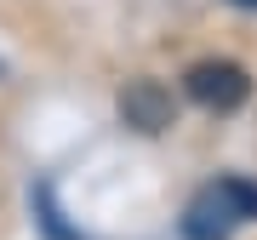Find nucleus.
I'll list each match as a JSON object with an SVG mask.
<instances>
[{
    "instance_id": "4",
    "label": "nucleus",
    "mask_w": 257,
    "mask_h": 240,
    "mask_svg": "<svg viewBox=\"0 0 257 240\" xmlns=\"http://www.w3.org/2000/svg\"><path fill=\"white\" fill-rule=\"evenodd\" d=\"M234 6H257V0H234Z\"/></svg>"
},
{
    "instance_id": "1",
    "label": "nucleus",
    "mask_w": 257,
    "mask_h": 240,
    "mask_svg": "<svg viewBox=\"0 0 257 240\" xmlns=\"http://www.w3.org/2000/svg\"><path fill=\"white\" fill-rule=\"evenodd\" d=\"M257 217V183L246 177H223V183L200 189L183 212V234L189 240H229L240 223Z\"/></svg>"
},
{
    "instance_id": "2",
    "label": "nucleus",
    "mask_w": 257,
    "mask_h": 240,
    "mask_svg": "<svg viewBox=\"0 0 257 240\" xmlns=\"http://www.w3.org/2000/svg\"><path fill=\"white\" fill-rule=\"evenodd\" d=\"M183 86H189L194 103H206V109H217V114H229V109H240V103L251 97V80H246L240 63H194Z\"/></svg>"
},
{
    "instance_id": "5",
    "label": "nucleus",
    "mask_w": 257,
    "mask_h": 240,
    "mask_svg": "<svg viewBox=\"0 0 257 240\" xmlns=\"http://www.w3.org/2000/svg\"><path fill=\"white\" fill-rule=\"evenodd\" d=\"M0 74H6V63H0Z\"/></svg>"
},
{
    "instance_id": "3",
    "label": "nucleus",
    "mask_w": 257,
    "mask_h": 240,
    "mask_svg": "<svg viewBox=\"0 0 257 240\" xmlns=\"http://www.w3.org/2000/svg\"><path fill=\"white\" fill-rule=\"evenodd\" d=\"M120 114H126V126L138 132H166L172 126V92H166L160 80H126V92H120Z\"/></svg>"
}]
</instances>
